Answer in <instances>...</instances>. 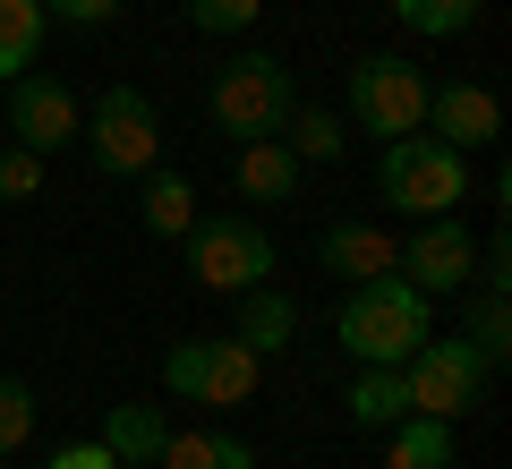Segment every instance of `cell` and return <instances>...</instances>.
I'll list each match as a JSON object with an SVG mask.
<instances>
[{
    "label": "cell",
    "instance_id": "obj_1",
    "mask_svg": "<svg viewBox=\"0 0 512 469\" xmlns=\"http://www.w3.org/2000/svg\"><path fill=\"white\" fill-rule=\"evenodd\" d=\"M427 333H436V307H427V290H410L402 273L350 282L342 316H333V342H342L359 367H402Z\"/></svg>",
    "mask_w": 512,
    "mask_h": 469
},
{
    "label": "cell",
    "instance_id": "obj_2",
    "mask_svg": "<svg viewBox=\"0 0 512 469\" xmlns=\"http://www.w3.org/2000/svg\"><path fill=\"white\" fill-rule=\"evenodd\" d=\"M376 188L393 214L410 222H436V214H461L470 205V154H453L444 137H427V128H410V137H384L376 154Z\"/></svg>",
    "mask_w": 512,
    "mask_h": 469
},
{
    "label": "cell",
    "instance_id": "obj_3",
    "mask_svg": "<svg viewBox=\"0 0 512 469\" xmlns=\"http://www.w3.org/2000/svg\"><path fill=\"white\" fill-rule=\"evenodd\" d=\"M291 69H282L274 52H231L214 69V94H205V111H214L222 137H282V120H291Z\"/></svg>",
    "mask_w": 512,
    "mask_h": 469
},
{
    "label": "cell",
    "instance_id": "obj_4",
    "mask_svg": "<svg viewBox=\"0 0 512 469\" xmlns=\"http://www.w3.org/2000/svg\"><path fill=\"white\" fill-rule=\"evenodd\" d=\"M77 145H86V163L103 171V180H146V171L163 163V120H154V103L137 86H103V103L77 128Z\"/></svg>",
    "mask_w": 512,
    "mask_h": 469
},
{
    "label": "cell",
    "instance_id": "obj_5",
    "mask_svg": "<svg viewBox=\"0 0 512 469\" xmlns=\"http://www.w3.org/2000/svg\"><path fill=\"white\" fill-rule=\"evenodd\" d=\"M427 86L436 77L419 69V60H402V52H367V60H350V120L367 128V137H410V128L427 120Z\"/></svg>",
    "mask_w": 512,
    "mask_h": 469
},
{
    "label": "cell",
    "instance_id": "obj_6",
    "mask_svg": "<svg viewBox=\"0 0 512 469\" xmlns=\"http://www.w3.org/2000/svg\"><path fill=\"white\" fill-rule=\"evenodd\" d=\"M256 350L239 342V333H222V342H171L163 350V393L197 401V410H239V401L256 393Z\"/></svg>",
    "mask_w": 512,
    "mask_h": 469
},
{
    "label": "cell",
    "instance_id": "obj_7",
    "mask_svg": "<svg viewBox=\"0 0 512 469\" xmlns=\"http://www.w3.org/2000/svg\"><path fill=\"white\" fill-rule=\"evenodd\" d=\"M188 265H197L205 290L239 299V290L274 282V239L256 231L248 214H197V222H188Z\"/></svg>",
    "mask_w": 512,
    "mask_h": 469
},
{
    "label": "cell",
    "instance_id": "obj_8",
    "mask_svg": "<svg viewBox=\"0 0 512 469\" xmlns=\"http://www.w3.org/2000/svg\"><path fill=\"white\" fill-rule=\"evenodd\" d=\"M478 384H487V359H478L470 333H453V342L427 333V342L402 359V393H410L419 418H470L478 410Z\"/></svg>",
    "mask_w": 512,
    "mask_h": 469
},
{
    "label": "cell",
    "instance_id": "obj_9",
    "mask_svg": "<svg viewBox=\"0 0 512 469\" xmlns=\"http://www.w3.org/2000/svg\"><path fill=\"white\" fill-rule=\"evenodd\" d=\"M470 273H478V239H470L461 214H436V222L410 231V248H402V282L410 290L444 299V290H470Z\"/></svg>",
    "mask_w": 512,
    "mask_h": 469
},
{
    "label": "cell",
    "instance_id": "obj_10",
    "mask_svg": "<svg viewBox=\"0 0 512 469\" xmlns=\"http://www.w3.org/2000/svg\"><path fill=\"white\" fill-rule=\"evenodd\" d=\"M77 128H86V111L60 77H9V137L26 154H69Z\"/></svg>",
    "mask_w": 512,
    "mask_h": 469
},
{
    "label": "cell",
    "instance_id": "obj_11",
    "mask_svg": "<svg viewBox=\"0 0 512 469\" xmlns=\"http://www.w3.org/2000/svg\"><path fill=\"white\" fill-rule=\"evenodd\" d=\"M427 137H444L453 154H487L495 137H504V103H495L487 86H461V77H444V86H427Z\"/></svg>",
    "mask_w": 512,
    "mask_h": 469
},
{
    "label": "cell",
    "instance_id": "obj_12",
    "mask_svg": "<svg viewBox=\"0 0 512 469\" xmlns=\"http://www.w3.org/2000/svg\"><path fill=\"white\" fill-rule=\"evenodd\" d=\"M316 265L342 273V282H376V273H402V248H393V231L342 214V222H325V231H316Z\"/></svg>",
    "mask_w": 512,
    "mask_h": 469
},
{
    "label": "cell",
    "instance_id": "obj_13",
    "mask_svg": "<svg viewBox=\"0 0 512 469\" xmlns=\"http://www.w3.org/2000/svg\"><path fill=\"white\" fill-rule=\"evenodd\" d=\"M299 171H308V163H299L282 137H248V145H239V163H231V180H239L248 205H291Z\"/></svg>",
    "mask_w": 512,
    "mask_h": 469
},
{
    "label": "cell",
    "instance_id": "obj_14",
    "mask_svg": "<svg viewBox=\"0 0 512 469\" xmlns=\"http://www.w3.org/2000/svg\"><path fill=\"white\" fill-rule=\"evenodd\" d=\"M163 435H171V418L154 410V401H120V410H103V435H94V444H103L120 469H154Z\"/></svg>",
    "mask_w": 512,
    "mask_h": 469
},
{
    "label": "cell",
    "instance_id": "obj_15",
    "mask_svg": "<svg viewBox=\"0 0 512 469\" xmlns=\"http://www.w3.org/2000/svg\"><path fill=\"white\" fill-rule=\"evenodd\" d=\"M231 333H239V342L256 350V359H274V350H282V342L299 333V307L282 299L274 282H256V290H239V325H231Z\"/></svg>",
    "mask_w": 512,
    "mask_h": 469
},
{
    "label": "cell",
    "instance_id": "obj_16",
    "mask_svg": "<svg viewBox=\"0 0 512 469\" xmlns=\"http://www.w3.org/2000/svg\"><path fill=\"white\" fill-rule=\"evenodd\" d=\"M384 469H453V418L402 410V418H393V452H384Z\"/></svg>",
    "mask_w": 512,
    "mask_h": 469
},
{
    "label": "cell",
    "instance_id": "obj_17",
    "mask_svg": "<svg viewBox=\"0 0 512 469\" xmlns=\"http://www.w3.org/2000/svg\"><path fill=\"white\" fill-rule=\"evenodd\" d=\"M154 469H256V452L239 435H214V427H188V435H163Z\"/></svg>",
    "mask_w": 512,
    "mask_h": 469
},
{
    "label": "cell",
    "instance_id": "obj_18",
    "mask_svg": "<svg viewBox=\"0 0 512 469\" xmlns=\"http://www.w3.org/2000/svg\"><path fill=\"white\" fill-rule=\"evenodd\" d=\"M43 0H0V77H26L43 52Z\"/></svg>",
    "mask_w": 512,
    "mask_h": 469
},
{
    "label": "cell",
    "instance_id": "obj_19",
    "mask_svg": "<svg viewBox=\"0 0 512 469\" xmlns=\"http://www.w3.org/2000/svg\"><path fill=\"white\" fill-rule=\"evenodd\" d=\"M146 231L154 239H188V222H197V188L180 180V171H146Z\"/></svg>",
    "mask_w": 512,
    "mask_h": 469
},
{
    "label": "cell",
    "instance_id": "obj_20",
    "mask_svg": "<svg viewBox=\"0 0 512 469\" xmlns=\"http://www.w3.org/2000/svg\"><path fill=\"white\" fill-rule=\"evenodd\" d=\"M342 401H350V418H359V427H393V418L410 410V393H402V367H359Z\"/></svg>",
    "mask_w": 512,
    "mask_h": 469
},
{
    "label": "cell",
    "instance_id": "obj_21",
    "mask_svg": "<svg viewBox=\"0 0 512 469\" xmlns=\"http://www.w3.org/2000/svg\"><path fill=\"white\" fill-rule=\"evenodd\" d=\"M282 145H291L299 163H342V111H308V103H291V120H282Z\"/></svg>",
    "mask_w": 512,
    "mask_h": 469
},
{
    "label": "cell",
    "instance_id": "obj_22",
    "mask_svg": "<svg viewBox=\"0 0 512 469\" xmlns=\"http://www.w3.org/2000/svg\"><path fill=\"white\" fill-rule=\"evenodd\" d=\"M393 18H402L410 35H427V43H444V35H461V26L478 18V0H393Z\"/></svg>",
    "mask_w": 512,
    "mask_h": 469
},
{
    "label": "cell",
    "instance_id": "obj_23",
    "mask_svg": "<svg viewBox=\"0 0 512 469\" xmlns=\"http://www.w3.org/2000/svg\"><path fill=\"white\" fill-rule=\"evenodd\" d=\"M26 435H35V393L26 376H0V452H26Z\"/></svg>",
    "mask_w": 512,
    "mask_h": 469
},
{
    "label": "cell",
    "instance_id": "obj_24",
    "mask_svg": "<svg viewBox=\"0 0 512 469\" xmlns=\"http://www.w3.org/2000/svg\"><path fill=\"white\" fill-rule=\"evenodd\" d=\"M256 18H265V0H188V26L205 35H248Z\"/></svg>",
    "mask_w": 512,
    "mask_h": 469
},
{
    "label": "cell",
    "instance_id": "obj_25",
    "mask_svg": "<svg viewBox=\"0 0 512 469\" xmlns=\"http://www.w3.org/2000/svg\"><path fill=\"white\" fill-rule=\"evenodd\" d=\"M35 188H43V154H26V145H0V197L26 205Z\"/></svg>",
    "mask_w": 512,
    "mask_h": 469
},
{
    "label": "cell",
    "instance_id": "obj_26",
    "mask_svg": "<svg viewBox=\"0 0 512 469\" xmlns=\"http://www.w3.org/2000/svg\"><path fill=\"white\" fill-rule=\"evenodd\" d=\"M470 342H478V359H504L512 350V325H504V290H487V299H478V325H470Z\"/></svg>",
    "mask_w": 512,
    "mask_h": 469
},
{
    "label": "cell",
    "instance_id": "obj_27",
    "mask_svg": "<svg viewBox=\"0 0 512 469\" xmlns=\"http://www.w3.org/2000/svg\"><path fill=\"white\" fill-rule=\"evenodd\" d=\"M128 0H43V18H60V26H111Z\"/></svg>",
    "mask_w": 512,
    "mask_h": 469
},
{
    "label": "cell",
    "instance_id": "obj_28",
    "mask_svg": "<svg viewBox=\"0 0 512 469\" xmlns=\"http://www.w3.org/2000/svg\"><path fill=\"white\" fill-rule=\"evenodd\" d=\"M52 469H120V461H111L103 444H60V452H52Z\"/></svg>",
    "mask_w": 512,
    "mask_h": 469
},
{
    "label": "cell",
    "instance_id": "obj_29",
    "mask_svg": "<svg viewBox=\"0 0 512 469\" xmlns=\"http://www.w3.org/2000/svg\"><path fill=\"white\" fill-rule=\"evenodd\" d=\"M453 469H461V461H453Z\"/></svg>",
    "mask_w": 512,
    "mask_h": 469
}]
</instances>
